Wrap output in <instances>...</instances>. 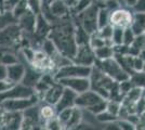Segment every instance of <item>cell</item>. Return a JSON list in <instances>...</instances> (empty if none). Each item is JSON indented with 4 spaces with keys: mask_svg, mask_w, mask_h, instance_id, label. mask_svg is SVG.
Listing matches in <instances>:
<instances>
[{
    "mask_svg": "<svg viewBox=\"0 0 145 130\" xmlns=\"http://www.w3.org/2000/svg\"><path fill=\"white\" fill-rule=\"evenodd\" d=\"M76 26L72 16L59 20L52 24V28L49 34L50 39L61 54L69 59L71 61L76 53L77 42L75 36Z\"/></svg>",
    "mask_w": 145,
    "mask_h": 130,
    "instance_id": "6da1fadb",
    "label": "cell"
},
{
    "mask_svg": "<svg viewBox=\"0 0 145 130\" xmlns=\"http://www.w3.org/2000/svg\"><path fill=\"white\" fill-rule=\"evenodd\" d=\"M89 80L91 90L100 94L102 98L122 102L123 97L119 91V84L113 80L97 66H92Z\"/></svg>",
    "mask_w": 145,
    "mask_h": 130,
    "instance_id": "7a4b0ae2",
    "label": "cell"
},
{
    "mask_svg": "<svg viewBox=\"0 0 145 130\" xmlns=\"http://www.w3.org/2000/svg\"><path fill=\"white\" fill-rule=\"evenodd\" d=\"M75 106L97 116L100 113L106 111L107 100H105L100 94L90 89L86 92L77 94Z\"/></svg>",
    "mask_w": 145,
    "mask_h": 130,
    "instance_id": "3957f363",
    "label": "cell"
},
{
    "mask_svg": "<svg viewBox=\"0 0 145 130\" xmlns=\"http://www.w3.org/2000/svg\"><path fill=\"white\" fill-rule=\"evenodd\" d=\"M102 6H104V1L94 0L90 7H88L85 11L79 13L78 15L72 16L75 24L81 26L89 35H93L99 31L97 26V15L99 10Z\"/></svg>",
    "mask_w": 145,
    "mask_h": 130,
    "instance_id": "277c9868",
    "label": "cell"
},
{
    "mask_svg": "<svg viewBox=\"0 0 145 130\" xmlns=\"http://www.w3.org/2000/svg\"><path fill=\"white\" fill-rule=\"evenodd\" d=\"M93 66L100 68L103 73H105L108 77H110L113 80L118 84L121 81L130 79V75L121 67V65L115 59V56L104 61H95Z\"/></svg>",
    "mask_w": 145,
    "mask_h": 130,
    "instance_id": "5b68a950",
    "label": "cell"
},
{
    "mask_svg": "<svg viewBox=\"0 0 145 130\" xmlns=\"http://www.w3.org/2000/svg\"><path fill=\"white\" fill-rule=\"evenodd\" d=\"M92 67L90 66H84L76 63H68L66 65L57 68L54 73L55 80H61L65 78H89L91 74Z\"/></svg>",
    "mask_w": 145,
    "mask_h": 130,
    "instance_id": "8992f818",
    "label": "cell"
},
{
    "mask_svg": "<svg viewBox=\"0 0 145 130\" xmlns=\"http://www.w3.org/2000/svg\"><path fill=\"white\" fill-rule=\"evenodd\" d=\"M23 31L18 23H14L0 31V48L10 49L22 41Z\"/></svg>",
    "mask_w": 145,
    "mask_h": 130,
    "instance_id": "52a82bcc",
    "label": "cell"
},
{
    "mask_svg": "<svg viewBox=\"0 0 145 130\" xmlns=\"http://www.w3.org/2000/svg\"><path fill=\"white\" fill-rule=\"evenodd\" d=\"M134 12L128 7H119L115 10L110 11L109 25L117 28L126 29L129 28L133 21Z\"/></svg>",
    "mask_w": 145,
    "mask_h": 130,
    "instance_id": "ba28073f",
    "label": "cell"
},
{
    "mask_svg": "<svg viewBox=\"0 0 145 130\" xmlns=\"http://www.w3.org/2000/svg\"><path fill=\"white\" fill-rule=\"evenodd\" d=\"M23 113L11 112L0 105V130H21Z\"/></svg>",
    "mask_w": 145,
    "mask_h": 130,
    "instance_id": "9c48e42d",
    "label": "cell"
},
{
    "mask_svg": "<svg viewBox=\"0 0 145 130\" xmlns=\"http://www.w3.org/2000/svg\"><path fill=\"white\" fill-rule=\"evenodd\" d=\"M95 61H97V59H95V54H94V50L91 48L90 43L77 46L76 53L72 60V63L92 67Z\"/></svg>",
    "mask_w": 145,
    "mask_h": 130,
    "instance_id": "30bf717a",
    "label": "cell"
},
{
    "mask_svg": "<svg viewBox=\"0 0 145 130\" xmlns=\"http://www.w3.org/2000/svg\"><path fill=\"white\" fill-rule=\"evenodd\" d=\"M39 98L36 94L30 97V98H25V99H15V100H7L3 101L0 105L3 106L6 110L11 112H18V113H23L27 108H29L31 106L36 105L39 103Z\"/></svg>",
    "mask_w": 145,
    "mask_h": 130,
    "instance_id": "8fae6325",
    "label": "cell"
},
{
    "mask_svg": "<svg viewBox=\"0 0 145 130\" xmlns=\"http://www.w3.org/2000/svg\"><path fill=\"white\" fill-rule=\"evenodd\" d=\"M35 94L36 93L33 88L24 86L23 84H16V85H13L8 91L0 94V104L7 100L25 99V98H30Z\"/></svg>",
    "mask_w": 145,
    "mask_h": 130,
    "instance_id": "7c38bea8",
    "label": "cell"
},
{
    "mask_svg": "<svg viewBox=\"0 0 145 130\" xmlns=\"http://www.w3.org/2000/svg\"><path fill=\"white\" fill-rule=\"evenodd\" d=\"M62 86L66 89H69L77 94H80L82 92H86L90 90V80L89 78H65L57 80Z\"/></svg>",
    "mask_w": 145,
    "mask_h": 130,
    "instance_id": "4fadbf2b",
    "label": "cell"
},
{
    "mask_svg": "<svg viewBox=\"0 0 145 130\" xmlns=\"http://www.w3.org/2000/svg\"><path fill=\"white\" fill-rule=\"evenodd\" d=\"M63 91H64V87L62 86L60 82L55 81L54 84L43 93V95L41 97L40 100L42 101L43 103H46V104H50V105L55 106V104L57 103V101L60 100Z\"/></svg>",
    "mask_w": 145,
    "mask_h": 130,
    "instance_id": "5bb4252c",
    "label": "cell"
},
{
    "mask_svg": "<svg viewBox=\"0 0 145 130\" xmlns=\"http://www.w3.org/2000/svg\"><path fill=\"white\" fill-rule=\"evenodd\" d=\"M25 68V64L21 62L7 66V80H9L13 85L21 84L24 78Z\"/></svg>",
    "mask_w": 145,
    "mask_h": 130,
    "instance_id": "9a60e30c",
    "label": "cell"
},
{
    "mask_svg": "<svg viewBox=\"0 0 145 130\" xmlns=\"http://www.w3.org/2000/svg\"><path fill=\"white\" fill-rule=\"evenodd\" d=\"M51 28H52V24L43 16L42 13L37 14L34 35H35L38 39L44 40V39L48 38L49 34H50V31H51Z\"/></svg>",
    "mask_w": 145,
    "mask_h": 130,
    "instance_id": "2e32d148",
    "label": "cell"
},
{
    "mask_svg": "<svg viewBox=\"0 0 145 130\" xmlns=\"http://www.w3.org/2000/svg\"><path fill=\"white\" fill-rule=\"evenodd\" d=\"M36 18L37 14L33 12L31 10H28L23 15H21L18 19L16 23L20 26L23 33L26 34H34L35 31V25H36Z\"/></svg>",
    "mask_w": 145,
    "mask_h": 130,
    "instance_id": "e0dca14e",
    "label": "cell"
},
{
    "mask_svg": "<svg viewBox=\"0 0 145 130\" xmlns=\"http://www.w3.org/2000/svg\"><path fill=\"white\" fill-rule=\"evenodd\" d=\"M76 98H77V93H75L74 91L64 88V91L61 95L60 100L57 101V103L55 104V110L57 113H60L63 110L66 108H72L75 107V102H76Z\"/></svg>",
    "mask_w": 145,
    "mask_h": 130,
    "instance_id": "ac0fdd59",
    "label": "cell"
},
{
    "mask_svg": "<svg viewBox=\"0 0 145 130\" xmlns=\"http://www.w3.org/2000/svg\"><path fill=\"white\" fill-rule=\"evenodd\" d=\"M25 75L24 78L21 84H23L24 86L29 87V88H35V86L37 85V82L39 81V79L41 78L42 74L40 72H38L37 69H35L34 67H31L29 64L25 65Z\"/></svg>",
    "mask_w": 145,
    "mask_h": 130,
    "instance_id": "d6986e66",
    "label": "cell"
},
{
    "mask_svg": "<svg viewBox=\"0 0 145 130\" xmlns=\"http://www.w3.org/2000/svg\"><path fill=\"white\" fill-rule=\"evenodd\" d=\"M131 31L135 36H141L145 34V14L144 13H134L132 24L130 26Z\"/></svg>",
    "mask_w": 145,
    "mask_h": 130,
    "instance_id": "ffe728a7",
    "label": "cell"
},
{
    "mask_svg": "<svg viewBox=\"0 0 145 130\" xmlns=\"http://www.w3.org/2000/svg\"><path fill=\"white\" fill-rule=\"evenodd\" d=\"M94 54L97 61H104V60H108L112 59L115 56V51H114V46L112 44H105L100 48L94 49Z\"/></svg>",
    "mask_w": 145,
    "mask_h": 130,
    "instance_id": "44dd1931",
    "label": "cell"
},
{
    "mask_svg": "<svg viewBox=\"0 0 145 130\" xmlns=\"http://www.w3.org/2000/svg\"><path fill=\"white\" fill-rule=\"evenodd\" d=\"M39 115L41 118V122L43 123L48 119H51V118L57 116V112L53 105L43 103L42 105H39Z\"/></svg>",
    "mask_w": 145,
    "mask_h": 130,
    "instance_id": "7402d4cb",
    "label": "cell"
},
{
    "mask_svg": "<svg viewBox=\"0 0 145 130\" xmlns=\"http://www.w3.org/2000/svg\"><path fill=\"white\" fill-rule=\"evenodd\" d=\"M81 120H82V110H80V108L75 106L72 108L71 117H69L68 122L65 125V129L69 130L72 129V128H74V127H76L77 125L81 123Z\"/></svg>",
    "mask_w": 145,
    "mask_h": 130,
    "instance_id": "603a6c76",
    "label": "cell"
},
{
    "mask_svg": "<svg viewBox=\"0 0 145 130\" xmlns=\"http://www.w3.org/2000/svg\"><path fill=\"white\" fill-rule=\"evenodd\" d=\"M14 23H16V20L14 18L13 13L11 11H6L0 8V31Z\"/></svg>",
    "mask_w": 145,
    "mask_h": 130,
    "instance_id": "cb8c5ba5",
    "label": "cell"
},
{
    "mask_svg": "<svg viewBox=\"0 0 145 130\" xmlns=\"http://www.w3.org/2000/svg\"><path fill=\"white\" fill-rule=\"evenodd\" d=\"M109 16H110V11L106 7H101L100 10H99V15H97V26H99V29L109 25Z\"/></svg>",
    "mask_w": 145,
    "mask_h": 130,
    "instance_id": "d4e9b609",
    "label": "cell"
},
{
    "mask_svg": "<svg viewBox=\"0 0 145 130\" xmlns=\"http://www.w3.org/2000/svg\"><path fill=\"white\" fill-rule=\"evenodd\" d=\"M42 130H66L65 129V126L62 124L59 117L55 116V117L48 119L46 122L42 123Z\"/></svg>",
    "mask_w": 145,
    "mask_h": 130,
    "instance_id": "484cf974",
    "label": "cell"
},
{
    "mask_svg": "<svg viewBox=\"0 0 145 130\" xmlns=\"http://www.w3.org/2000/svg\"><path fill=\"white\" fill-rule=\"evenodd\" d=\"M93 1L94 0H77V2L75 3V6L72 7V10H71V15L72 16L78 15L79 13L85 11L88 7H90Z\"/></svg>",
    "mask_w": 145,
    "mask_h": 130,
    "instance_id": "4316f807",
    "label": "cell"
},
{
    "mask_svg": "<svg viewBox=\"0 0 145 130\" xmlns=\"http://www.w3.org/2000/svg\"><path fill=\"white\" fill-rule=\"evenodd\" d=\"M134 87H139L141 89H145V73L144 72H137L133 73L130 77Z\"/></svg>",
    "mask_w": 145,
    "mask_h": 130,
    "instance_id": "83f0119b",
    "label": "cell"
},
{
    "mask_svg": "<svg viewBox=\"0 0 145 130\" xmlns=\"http://www.w3.org/2000/svg\"><path fill=\"white\" fill-rule=\"evenodd\" d=\"M123 31L122 28H113V35H112V43L114 47L123 44Z\"/></svg>",
    "mask_w": 145,
    "mask_h": 130,
    "instance_id": "f1b7e54d",
    "label": "cell"
},
{
    "mask_svg": "<svg viewBox=\"0 0 145 130\" xmlns=\"http://www.w3.org/2000/svg\"><path fill=\"white\" fill-rule=\"evenodd\" d=\"M95 117H97V122L102 125L108 124V123H113V122H117V120H118V117L114 116L113 114H110V113L107 111H104V112H102V113H100Z\"/></svg>",
    "mask_w": 145,
    "mask_h": 130,
    "instance_id": "f546056e",
    "label": "cell"
},
{
    "mask_svg": "<svg viewBox=\"0 0 145 130\" xmlns=\"http://www.w3.org/2000/svg\"><path fill=\"white\" fill-rule=\"evenodd\" d=\"M135 35H134V33L131 31V28L129 27V28H126L125 31H123V44L125 46H131L134 41V39H135Z\"/></svg>",
    "mask_w": 145,
    "mask_h": 130,
    "instance_id": "4dcf8cb0",
    "label": "cell"
},
{
    "mask_svg": "<svg viewBox=\"0 0 145 130\" xmlns=\"http://www.w3.org/2000/svg\"><path fill=\"white\" fill-rule=\"evenodd\" d=\"M134 13H144L145 14V0H138L137 3L131 8Z\"/></svg>",
    "mask_w": 145,
    "mask_h": 130,
    "instance_id": "1f68e13d",
    "label": "cell"
},
{
    "mask_svg": "<svg viewBox=\"0 0 145 130\" xmlns=\"http://www.w3.org/2000/svg\"><path fill=\"white\" fill-rule=\"evenodd\" d=\"M118 123L120 125L121 130H137V126L131 124L130 122L125 120V119H119Z\"/></svg>",
    "mask_w": 145,
    "mask_h": 130,
    "instance_id": "d6a6232c",
    "label": "cell"
},
{
    "mask_svg": "<svg viewBox=\"0 0 145 130\" xmlns=\"http://www.w3.org/2000/svg\"><path fill=\"white\" fill-rule=\"evenodd\" d=\"M102 130H121V127L117 120V122H113L108 124H104L102 126Z\"/></svg>",
    "mask_w": 145,
    "mask_h": 130,
    "instance_id": "836d02e7",
    "label": "cell"
},
{
    "mask_svg": "<svg viewBox=\"0 0 145 130\" xmlns=\"http://www.w3.org/2000/svg\"><path fill=\"white\" fill-rule=\"evenodd\" d=\"M12 86L13 84H11L9 80H0V94L8 91Z\"/></svg>",
    "mask_w": 145,
    "mask_h": 130,
    "instance_id": "e575fe53",
    "label": "cell"
},
{
    "mask_svg": "<svg viewBox=\"0 0 145 130\" xmlns=\"http://www.w3.org/2000/svg\"><path fill=\"white\" fill-rule=\"evenodd\" d=\"M0 80H7V66L0 63Z\"/></svg>",
    "mask_w": 145,
    "mask_h": 130,
    "instance_id": "d590c367",
    "label": "cell"
},
{
    "mask_svg": "<svg viewBox=\"0 0 145 130\" xmlns=\"http://www.w3.org/2000/svg\"><path fill=\"white\" fill-rule=\"evenodd\" d=\"M138 0H125V7H128V8H132L135 3H137Z\"/></svg>",
    "mask_w": 145,
    "mask_h": 130,
    "instance_id": "8d00e7d4",
    "label": "cell"
},
{
    "mask_svg": "<svg viewBox=\"0 0 145 130\" xmlns=\"http://www.w3.org/2000/svg\"><path fill=\"white\" fill-rule=\"evenodd\" d=\"M117 1H118V2L120 3L121 6H123V7H125V0H117Z\"/></svg>",
    "mask_w": 145,
    "mask_h": 130,
    "instance_id": "74e56055",
    "label": "cell"
},
{
    "mask_svg": "<svg viewBox=\"0 0 145 130\" xmlns=\"http://www.w3.org/2000/svg\"><path fill=\"white\" fill-rule=\"evenodd\" d=\"M142 72H144L145 73V62H144V65H143V69H142Z\"/></svg>",
    "mask_w": 145,
    "mask_h": 130,
    "instance_id": "f35d334b",
    "label": "cell"
},
{
    "mask_svg": "<svg viewBox=\"0 0 145 130\" xmlns=\"http://www.w3.org/2000/svg\"><path fill=\"white\" fill-rule=\"evenodd\" d=\"M21 130H22V129H21Z\"/></svg>",
    "mask_w": 145,
    "mask_h": 130,
    "instance_id": "ab89813d",
    "label": "cell"
}]
</instances>
